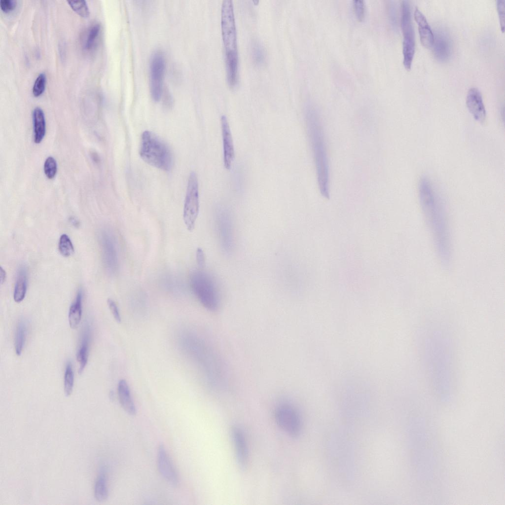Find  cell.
Wrapping results in <instances>:
<instances>
[{
	"label": "cell",
	"mask_w": 505,
	"mask_h": 505,
	"mask_svg": "<svg viewBox=\"0 0 505 505\" xmlns=\"http://www.w3.org/2000/svg\"><path fill=\"white\" fill-rule=\"evenodd\" d=\"M419 194L438 256L441 263L448 266L451 259V243L444 205L433 183L427 178L420 180Z\"/></svg>",
	"instance_id": "obj_1"
},
{
	"label": "cell",
	"mask_w": 505,
	"mask_h": 505,
	"mask_svg": "<svg viewBox=\"0 0 505 505\" xmlns=\"http://www.w3.org/2000/svg\"><path fill=\"white\" fill-rule=\"evenodd\" d=\"M305 117L319 188L322 196L328 199L329 165L324 128L319 113L313 105L307 106Z\"/></svg>",
	"instance_id": "obj_2"
},
{
	"label": "cell",
	"mask_w": 505,
	"mask_h": 505,
	"mask_svg": "<svg viewBox=\"0 0 505 505\" xmlns=\"http://www.w3.org/2000/svg\"><path fill=\"white\" fill-rule=\"evenodd\" d=\"M221 28L225 50L227 79L230 85L237 81L238 53L237 31L232 1L223 0L221 9Z\"/></svg>",
	"instance_id": "obj_3"
},
{
	"label": "cell",
	"mask_w": 505,
	"mask_h": 505,
	"mask_svg": "<svg viewBox=\"0 0 505 505\" xmlns=\"http://www.w3.org/2000/svg\"><path fill=\"white\" fill-rule=\"evenodd\" d=\"M139 153L148 164L163 171H170L173 164L168 145L154 133L144 131L141 136Z\"/></svg>",
	"instance_id": "obj_4"
},
{
	"label": "cell",
	"mask_w": 505,
	"mask_h": 505,
	"mask_svg": "<svg viewBox=\"0 0 505 505\" xmlns=\"http://www.w3.org/2000/svg\"><path fill=\"white\" fill-rule=\"evenodd\" d=\"M190 289L201 304L210 311L218 309L220 302L219 285L209 273L201 270L192 272L190 276Z\"/></svg>",
	"instance_id": "obj_5"
},
{
	"label": "cell",
	"mask_w": 505,
	"mask_h": 505,
	"mask_svg": "<svg viewBox=\"0 0 505 505\" xmlns=\"http://www.w3.org/2000/svg\"><path fill=\"white\" fill-rule=\"evenodd\" d=\"M400 25L403 34V64L406 69H411L415 50V35L411 20L409 1L402 0L401 3Z\"/></svg>",
	"instance_id": "obj_6"
},
{
	"label": "cell",
	"mask_w": 505,
	"mask_h": 505,
	"mask_svg": "<svg viewBox=\"0 0 505 505\" xmlns=\"http://www.w3.org/2000/svg\"><path fill=\"white\" fill-rule=\"evenodd\" d=\"M199 211L198 178L196 173L192 172L190 174L188 180L183 211V221L189 231H192L194 228Z\"/></svg>",
	"instance_id": "obj_7"
},
{
	"label": "cell",
	"mask_w": 505,
	"mask_h": 505,
	"mask_svg": "<svg viewBox=\"0 0 505 505\" xmlns=\"http://www.w3.org/2000/svg\"><path fill=\"white\" fill-rule=\"evenodd\" d=\"M165 68L163 53L160 50L155 51L151 56L149 64L150 92L155 101H159L162 96Z\"/></svg>",
	"instance_id": "obj_8"
},
{
	"label": "cell",
	"mask_w": 505,
	"mask_h": 505,
	"mask_svg": "<svg viewBox=\"0 0 505 505\" xmlns=\"http://www.w3.org/2000/svg\"><path fill=\"white\" fill-rule=\"evenodd\" d=\"M103 262L107 271L115 274L118 268V257L116 240L108 230H103L100 235Z\"/></svg>",
	"instance_id": "obj_9"
},
{
	"label": "cell",
	"mask_w": 505,
	"mask_h": 505,
	"mask_svg": "<svg viewBox=\"0 0 505 505\" xmlns=\"http://www.w3.org/2000/svg\"><path fill=\"white\" fill-rule=\"evenodd\" d=\"M275 418L280 427L289 435L296 436L299 434L301 430L300 418L292 406H280L276 411Z\"/></svg>",
	"instance_id": "obj_10"
},
{
	"label": "cell",
	"mask_w": 505,
	"mask_h": 505,
	"mask_svg": "<svg viewBox=\"0 0 505 505\" xmlns=\"http://www.w3.org/2000/svg\"><path fill=\"white\" fill-rule=\"evenodd\" d=\"M216 222L221 245L226 251L229 252L233 245V227L231 216L227 210H220L216 214Z\"/></svg>",
	"instance_id": "obj_11"
},
{
	"label": "cell",
	"mask_w": 505,
	"mask_h": 505,
	"mask_svg": "<svg viewBox=\"0 0 505 505\" xmlns=\"http://www.w3.org/2000/svg\"><path fill=\"white\" fill-rule=\"evenodd\" d=\"M433 35L432 46L434 56L439 61L445 62L449 59L452 52L450 37L445 30L441 29L436 30Z\"/></svg>",
	"instance_id": "obj_12"
},
{
	"label": "cell",
	"mask_w": 505,
	"mask_h": 505,
	"mask_svg": "<svg viewBox=\"0 0 505 505\" xmlns=\"http://www.w3.org/2000/svg\"><path fill=\"white\" fill-rule=\"evenodd\" d=\"M157 467L161 476L171 484L176 486L179 478L165 447L160 444L157 451Z\"/></svg>",
	"instance_id": "obj_13"
},
{
	"label": "cell",
	"mask_w": 505,
	"mask_h": 505,
	"mask_svg": "<svg viewBox=\"0 0 505 505\" xmlns=\"http://www.w3.org/2000/svg\"><path fill=\"white\" fill-rule=\"evenodd\" d=\"M467 108L474 118L483 123L486 116L485 108L480 91L476 87L470 88L466 97Z\"/></svg>",
	"instance_id": "obj_14"
},
{
	"label": "cell",
	"mask_w": 505,
	"mask_h": 505,
	"mask_svg": "<svg viewBox=\"0 0 505 505\" xmlns=\"http://www.w3.org/2000/svg\"><path fill=\"white\" fill-rule=\"evenodd\" d=\"M221 126L223 142V163L225 168L229 169L233 161L235 152L232 135L226 117L222 115Z\"/></svg>",
	"instance_id": "obj_15"
},
{
	"label": "cell",
	"mask_w": 505,
	"mask_h": 505,
	"mask_svg": "<svg viewBox=\"0 0 505 505\" xmlns=\"http://www.w3.org/2000/svg\"><path fill=\"white\" fill-rule=\"evenodd\" d=\"M231 434L238 463L244 469L248 463V452L245 437L242 432L237 427L232 429Z\"/></svg>",
	"instance_id": "obj_16"
},
{
	"label": "cell",
	"mask_w": 505,
	"mask_h": 505,
	"mask_svg": "<svg viewBox=\"0 0 505 505\" xmlns=\"http://www.w3.org/2000/svg\"><path fill=\"white\" fill-rule=\"evenodd\" d=\"M414 15L418 26L421 43L425 47H431L433 41L434 35L426 18L417 7L415 9Z\"/></svg>",
	"instance_id": "obj_17"
},
{
	"label": "cell",
	"mask_w": 505,
	"mask_h": 505,
	"mask_svg": "<svg viewBox=\"0 0 505 505\" xmlns=\"http://www.w3.org/2000/svg\"><path fill=\"white\" fill-rule=\"evenodd\" d=\"M90 336V326L89 323L86 322L82 330L79 347L76 354L77 361L79 364V374L83 372L87 363Z\"/></svg>",
	"instance_id": "obj_18"
},
{
	"label": "cell",
	"mask_w": 505,
	"mask_h": 505,
	"mask_svg": "<svg viewBox=\"0 0 505 505\" xmlns=\"http://www.w3.org/2000/svg\"><path fill=\"white\" fill-rule=\"evenodd\" d=\"M117 392L120 403L124 410L130 415H135L136 407L132 398L128 385L125 380L121 379L119 381Z\"/></svg>",
	"instance_id": "obj_19"
},
{
	"label": "cell",
	"mask_w": 505,
	"mask_h": 505,
	"mask_svg": "<svg viewBox=\"0 0 505 505\" xmlns=\"http://www.w3.org/2000/svg\"><path fill=\"white\" fill-rule=\"evenodd\" d=\"M34 122V140L36 144L40 143L46 132V123L44 114L42 109L36 108L33 112Z\"/></svg>",
	"instance_id": "obj_20"
},
{
	"label": "cell",
	"mask_w": 505,
	"mask_h": 505,
	"mask_svg": "<svg viewBox=\"0 0 505 505\" xmlns=\"http://www.w3.org/2000/svg\"><path fill=\"white\" fill-rule=\"evenodd\" d=\"M27 281L26 268L21 266L17 272L13 293V298L16 302L19 303L24 299L27 289Z\"/></svg>",
	"instance_id": "obj_21"
},
{
	"label": "cell",
	"mask_w": 505,
	"mask_h": 505,
	"mask_svg": "<svg viewBox=\"0 0 505 505\" xmlns=\"http://www.w3.org/2000/svg\"><path fill=\"white\" fill-rule=\"evenodd\" d=\"M82 291L79 289L75 299L70 306L69 312V323L70 327L74 329L78 325L82 316Z\"/></svg>",
	"instance_id": "obj_22"
},
{
	"label": "cell",
	"mask_w": 505,
	"mask_h": 505,
	"mask_svg": "<svg viewBox=\"0 0 505 505\" xmlns=\"http://www.w3.org/2000/svg\"><path fill=\"white\" fill-rule=\"evenodd\" d=\"M27 329L26 321L21 319L17 325L14 343L16 354L19 356L21 355L25 344Z\"/></svg>",
	"instance_id": "obj_23"
},
{
	"label": "cell",
	"mask_w": 505,
	"mask_h": 505,
	"mask_svg": "<svg viewBox=\"0 0 505 505\" xmlns=\"http://www.w3.org/2000/svg\"><path fill=\"white\" fill-rule=\"evenodd\" d=\"M94 497L99 502L105 501L108 497L107 477L103 472L97 477L94 488Z\"/></svg>",
	"instance_id": "obj_24"
},
{
	"label": "cell",
	"mask_w": 505,
	"mask_h": 505,
	"mask_svg": "<svg viewBox=\"0 0 505 505\" xmlns=\"http://www.w3.org/2000/svg\"><path fill=\"white\" fill-rule=\"evenodd\" d=\"M74 384V373L72 364L69 361L66 366L64 374V392L66 396L71 395Z\"/></svg>",
	"instance_id": "obj_25"
},
{
	"label": "cell",
	"mask_w": 505,
	"mask_h": 505,
	"mask_svg": "<svg viewBox=\"0 0 505 505\" xmlns=\"http://www.w3.org/2000/svg\"><path fill=\"white\" fill-rule=\"evenodd\" d=\"M58 249L60 253L65 257L69 256L74 252L72 243L67 234H63L60 236Z\"/></svg>",
	"instance_id": "obj_26"
},
{
	"label": "cell",
	"mask_w": 505,
	"mask_h": 505,
	"mask_svg": "<svg viewBox=\"0 0 505 505\" xmlns=\"http://www.w3.org/2000/svg\"><path fill=\"white\" fill-rule=\"evenodd\" d=\"M100 31V25L99 24H94L90 28L85 42V48L86 50H90L94 47Z\"/></svg>",
	"instance_id": "obj_27"
},
{
	"label": "cell",
	"mask_w": 505,
	"mask_h": 505,
	"mask_svg": "<svg viewBox=\"0 0 505 505\" xmlns=\"http://www.w3.org/2000/svg\"><path fill=\"white\" fill-rule=\"evenodd\" d=\"M252 54L254 62L258 65L263 64L265 59V52L263 47L259 42L254 41L252 46Z\"/></svg>",
	"instance_id": "obj_28"
},
{
	"label": "cell",
	"mask_w": 505,
	"mask_h": 505,
	"mask_svg": "<svg viewBox=\"0 0 505 505\" xmlns=\"http://www.w3.org/2000/svg\"><path fill=\"white\" fill-rule=\"evenodd\" d=\"M72 9L82 17H87L89 15V10L86 2L84 0L68 1Z\"/></svg>",
	"instance_id": "obj_29"
},
{
	"label": "cell",
	"mask_w": 505,
	"mask_h": 505,
	"mask_svg": "<svg viewBox=\"0 0 505 505\" xmlns=\"http://www.w3.org/2000/svg\"><path fill=\"white\" fill-rule=\"evenodd\" d=\"M44 173L49 179H53L57 171V165L55 159L52 156L46 158L44 164Z\"/></svg>",
	"instance_id": "obj_30"
},
{
	"label": "cell",
	"mask_w": 505,
	"mask_h": 505,
	"mask_svg": "<svg viewBox=\"0 0 505 505\" xmlns=\"http://www.w3.org/2000/svg\"><path fill=\"white\" fill-rule=\"evenodd\" d=\"M46 84V76L44 73H40L35 80L33 87V94L35 97L40 96L44 91Z\"/></svg>",
	"instance_id": "obj_31"
},
{
	"label": "cell",
	"mask_w": 505,
	"mask_h": 505,
	"mask_svg": "<svg viewBox=\"0 0 505 505\" xmlns=\"http://www.w3.org/2000/svg\"><path fill=\"white\" fill-rule=\"evenodd\" d=\"M354 11L357 18L362 20L364 16L365 6L363 0H354L353 1Z\"/></svg>",
	"instance_id": "obj_32"
},
{
	"label": "cell",
	"mask_w": 505,
	"mask_h": 505,
	"mask_svg": "<svg viewBox=\"0 0 505 505\" xmlns=\"http://www.w3.org/2000/svg\"><path fill=\"white\" fill-rule=\"evenodd\" d=\"M496 2L501 28L502 31L504 32L505 29V0H498Z\"/></svg>",
	"instance_id": "obj_33"
},
{
	"label": "cell",
	"mask_w": 505,
	"mask_h": 505,
	"mask_svg": "<svg viewBox=\"0 0 505 505\" xmlns=\"http://www.w3.org/2000/svg\"><path fill=\"white\" fill-rule=\"evenodd\" d=\"M17 2V0H1L0 7L3 12H9L16 8Z\"/></svg>",
	"instance_id": "obj_34"
},
{
	"label": "cell",
	"mask_w": 505,
	"mask_h": 505,
	"mask_svg": "<svg viewBox=\"0 0 505 505\" xmlns=\"http://www.w3.org/2000/svg\"><path fill=\"white\" fill-rule=\"evenodd\" d=\"M108 304L114 319L117 323H120L121 321V317L116 303L112 299L109 298L108 299Z\"/></svg>",
	"instance_id": "obj_35"
},
{
	"label": "cell",
	"mask_w": 505,
	"mask_h": 505,
	"mask_svg": "<svg viewBox=\"0 0 505 505\" xmlns=\"http://www.w3.org/2000/svg\"><path fill=\"white\" fill-rule=\"evenodd\" d=\"M395 8V5L394 3H391L389 4L388 8L390 20L392 24L395 26L397 24V15Z\"/></svg>",
	"instance_id": "obj_36"
},
{
	"label": "cell",
	"mask_w": 505,
	"mask_h": 505,
	"mask_svg": "<svg viewBox=\"0 0 505 505\" xmlns=\"http://www.w3.org/2000/svg\"><path fill=\"white\" fill-rule=\"evenodd\" d=\"M197 262L200 267L203 266L205 264V255L202 249L200 248H197L196 253Z\"/></svg>",
	"instance_id": "obj_37"
},
{
	"label": "cell",
	"mask_w": 505,
	"mask_h": 505,
	"mask_svg": "<svg viewBox=\"0 0 505 505\" xmlns=\"http://www.w3.org/2000/svg\"><path fill=\"white\" fill-rule=\"evenodd\" d=\"M5 278H6V273H5V271L1 267V268H0V282H1V284H2L5 281Z\"/></svg>",
	"instance_id": "obj_38"
},
{
	"label": "cell",
	"mask_w": 505,
	"mask_h": 505,
	"mask_svg": "<svg viewBox=\"0 0 505 505\" xmlns=\"http://www.w3.org/2000/svg\"><path fill=\"white\" fill-rule=\"evenodd\" d=\"M71 220H72V223H73V224H74V225H78V224H79V222H78V221H76V220H75V219H74V218H71Z\"/></svg>",
	"instance_id": "obj_39"
}]
</instances>
